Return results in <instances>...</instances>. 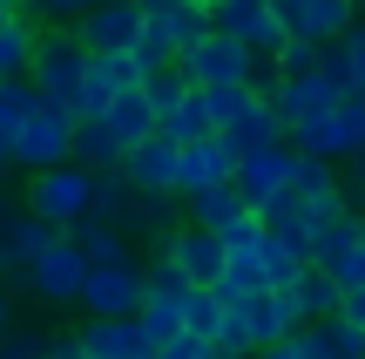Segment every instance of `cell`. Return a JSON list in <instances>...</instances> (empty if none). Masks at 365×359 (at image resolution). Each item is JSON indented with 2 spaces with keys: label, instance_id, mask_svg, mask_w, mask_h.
<instances>
[{
  "label": "cell",
  "instance_id": "obj_3",
  "mask_svg": "<svg viewBox=\"0 0 365 359\" xmlns=\"http://www.w3.org/2000/svg\"><path fill=\"white\" fill-rule=\"evenodd\" d=\"M27 211H34L41 224H54V231L68 238V231H75L81 217L95 211V176L81 170V163H61V170L27 176Z\"/></svg>",
  "mask_w": 365,
  "mask_h": 359
},
{
  "label": "cell",
  "instance_id": "obj_36",
  "mask_svg": "<svg viewBox=\"0 0 365 359\" xmlns=\"http://www.w3.org/2000/svg\"><path fill=\"white\" fill-rule=\"evenodd\" d=\"M143 333H149V346H170V339H182V305H163V298H149L143 305Z\"/></svg>",
  "mask_w": 365,
  "mask_h": 359
},
{
  "label": "cell",
  "instance_id": "obj_51",
  "mask_svg": "<svg viewBox=\"0 0 365 359\" xmlns=\"http://www.w3.org/2000/svg\"><path fill=\"white\" fill-rule=\"evenodd\" d=\"M0 265H7V244H0Z\"/></svg>",
  "mask_w": 365,
  "mask_h": 359
},
{
  "label": "cell",
  "instance_id": "obj_12",
  "mask_svg": "<svg viewBox=\"0 0 365 359\" xmlns=\"http://www.w3.org/2000/svg\"><path fill=\"white\" fill-rule=\"evenodd\" d=\"M271 102H277V122H284V136H298L304 122L331 116V108H339L345 95H339V89H331V81H325V75L312 68V75H284V81H277V95H271Z\"/></svg>",
  "mask_w": 365,
  "mask_h": 359
},
{
  "label": "cell",
  "instance_id": "obj_34",
  "mask_svg": "<svg viewBox=\"0 0 365 359\" xmlns=\"http://www.w3.org/2000/svg\"><path fill=\"white\" fill-rule=\"evenodd\" d=\"M190 95V81H182V68H156V75H143V102L156 108V122L170 116V108Z\"/></svg>",
  "mask_w": 365,
  "mask_h": 359
},
{
  "label": "cell",
  "instance_id": "obj_48",
  "mask_svg": "<svg viewBox=\"0 0 365 359\" xmlns=\"http://www.w3.org/2000/svg\"><path fill=\"white\" fill-rule=\"evenodd\" d=\"M149 7H170V0H143V14H149Z\"/></svg>",
  "mask_w": 365,
  "mask_h": 359
},
{
  "label": "cell",
  "instance_id": "obj_50",
  "mask_svg": "<svg viewBox=\"0 0 365 359\" xmlns=\"http://www.w3.org/2000/svg\"><path fill=\"white\" fill-rule=\"evenodd\" d=\"M14 7H27V14H34V0H14Z\"/></svg>",
  "mask_w": 365,
  "mask_h": 359
},
{
  "label": "cell",
  "instance_id": "obj_8",
  "mask_svg": "<svg viewBox=\"0 0 365 359\" xmlns=\"http://www.w3.org/2000/svg\"><path fill=\"white\" fill-rule=\"evenodd\" d=\"M182 211H190V224H196V231H217L230 251H237V244H257V238H264L257 211L244 203V190H237V183L203 190V197H182Z\"/></svg>",
  "mask_w": 365,
  "mask_h": 359
},
{
  "label": "cell",
  "instance_id": "obj_13",
  "mask_svg": "<svg viewBox=\"0 0 365 359\" xmlns=\"http://www.w3.org/2000/svg\"><path fill=\"white\" fill-rule=\"evenodd\" d=\"M143 75H149V68L135 61V54H95V61H88V89H81V122H102L115 95L143 89Z\"/></svg>",
  "mask_w": 365,
  "mask_h": 359
},
{
  "label": "cell",
  "instance_id": "obj_53",
  "mask_svg": "<svg viewBox=\"0 0 365 359\" xmlns=\"http://www.w3.org/2000/svg\"><path fill=\"white\" fill-rule=\"evenodd\" d=\"M210 359H230V353H210Z\"/></svg>",
  "mask_w": 365,
  "mask_h": 359
},
{
  "label": "cell",
  "instance_id": "obj_30",
  "mask_svg": "<svg viewBox=\"0 0 365 359\" xmlns=\"http://www.w3.org/2000/svg\"><path fill=\"white\" fill-rule=\"evenodd\" d=\"M257 244H264V238H257ZM257 244H237V251H230V271H223V285H217V292L230 298V305H250V298H264V292H271Z\"/></svg>",
  "mask_w": 365,
  "mask_h": 359
},
{
  "label": "cell",
  "instance_id": "obj_55",
  "mask_svg": "<svg viewBox=\"0 0 365 359\" xmlns=\"http://www.w3.org/2000/svg\"><path fill=\"white\" fill-rule=\"evenodd\" d=\"M7 7H14V0H7Z\"/></svg>",
  "mask_w": 365,
  "mask_h": 359
},
{
  "label": "cell",
  "instance_id": "obj_33",
  "mask_svg": "<svg viewBox=\"0 0 365 359\" xmlns=\"http://www.w3.org/2000/svg\"><path fill=\"white\" fill-rule=\"evenodd\" d=\"M223 325H230V305H223V292H190V305H182V333L203 339V346H217Z\"/></svg>",
  "mask_w": 365,
  "mask_h": 359
},
{
  "label": "cell",
  "instance_id": "obj_10",
  "mask_svg": "<svg viewBox=\"0 0 365 359\" xmlns=\"http://www.w3.org/2000/svg\"><path fill=\"white\" fill-rule=\"evenodd\" d=\"M291 149H298V156H318V163H352V156H365V122H359V102H339L331 116L304 122V129L291 136Z\"/></svg>",
  "mask_w": 365,
  "mask_h": 359
},
{
  "label": "cell",
  "instance_id": "obj_2",
  "mask_svg": "<svg viewBox=\"0 0 365 359\" xmlns=\"http://www.w3.org/2000/svg\"><path fill=\"white\" fill-rule=\"evenodd\" d=\"M210 122H217V136L237 149V156H257V149H284V122H277V102L257 89H217L210 95Z\"/></svg>",
  "mask_w": 365,
  "mask_h": 359
},
{
  "label": "cell",
  "instance_id": "obj_54",
  "mask_svg": "<svg viewBox=\"0 0 365 359\" xmlns=\"http://www.w3.org/2000/svg\"><path fill=\"white\" fill-rule=\"evenodd\" d=\"M217 7H230V0H217Z\"/></svg>",
  "mask_w": 365,
  "mask_h": 359
},
{
  "label": "cell",
  "instance_id": "obj_1",
  "mask_svg": "<svg viewBox=\"0 0 365 359\" xmlns=\"http://www.w3.org/2000/svg\"><path fill=\"white\" fill-rule=\"evenodd\" d=\"M88 61H95V54L81 48L75 27H41V41H34V68H27V81H34L41 108H61V116H75V122H81Z\"/></svg>",
  "mask_w": 365,
  "mask_h": 359
},
{
  "label": "cell",
  "instance_id": "obj_43",
  "mask_svg": "<svg viewBox=\"0 0 365 359\" xmlns=\"http://www.w3.org/2000/svg\"><path fill=\"white\" fill-rule=\"evenodd\" d=\"M339 319H345V325H359V333H365V285H359V292H345Z\"/></svg>",
  "mask_w": 365,
  "mask_h": 359
},
{
  "label": "cell",
  "instance_id": "obj_22",
  "mask_svg": "<svg viewBox=\"0 0 365 359\" xmlns=\"http://www.w3.org/2000/svg\"><path fill=\"white\" fill-rule=\"evenodd\" d=\"M34 41H41V21L27 7L0 21V81H27V68H34Z\"/></svg>",
  "mask_w": 365,
  "mask_h": 359
},
{
  "label": "cell",
  "instance_id": "obj_15",
  "mask_svg": "<svg viewBox=\"0 0 365 359\" xmlns=\"http://www.w3.org/2000/svg\"><path fill=\"white\" fill-rule=\"evenodd\" d=\"M122 176H129V190H143V197H176V176H182V149L170 143V136H149L143 149H129Z\"/></svg>",
  "mask_w": 365,
  "mask_h": 359
},
{
  "label": "cell",
  "instance_id": "obj_11",
  "mask_svg": "<svg viewBox=\"0 0 365 359\" xmlns=\"http://www.w3.org/2000/svg\"><path fill=\"white\" fill-rule=\"evenodd\" d=\"M170 258H176V271L196 285V292H217L223 271H230V244H223L217 231H196V224L170 231Z\"/></svg>",
  "mask_w": 365,
  "mask_h": 359
},
{
  "label": "cell",
  "instance_id": "obj_32",
  "mask_svg": "<svg viewBox=\"0 0 365 359\" xmlns=\"http://www.w3.org/2000/svg\"><path fill=\"white\" fill-rule=\"evenodd\" d=\"M291 292H298V312H304V325H318V319H339V305H345V292H339V278H331V271H304L298 285H291Z\"/></svg>",
  "mask_w": 365,
  "mask_h": 359
},
{
  "label": "cell",
  "instance_id": "obj_49",
  "mask_svg": "<svg viewBox=\"0 0 365 359\" xmlns=\"http://www.w3.org/2000/svg\"><path fill=\"white\" fill-rule=\"evenodd\" d=\"M352 14H359V21H365V0H352Z\"/></svg>",
  "mask_w": 365,
  "mask_h": 359
},
{
  "label": "cell",
  "instance_id": "obj_52",
  "mask_svg": "<svg viewBox=\"0 0 365 359\" xmlns=\"http://www.w3.org/2000/svg\"><path fill=\"white\" fill-rule=\"evenodd\" d=\"M271 7H291V0H271Z\"/></svg>",
  "mask_w": 365,
  "mask_h": 359
},
{
  "label": "cell",
  "instance_id": "obj_18",
  "mask_svg": "<svg viewBox=\"0 0 365 359\" xmlns=\"http://www.w3.org/2000/svg\"><path fill=\"white\" fill-rule=\"evenodd\" d=\"M230 176H237V149L223 143V136H210V143H190V149H182L176 197H203V190H223Z\"/></svg>",
  "mask_w": 365,
  "mask_h": 359
},
{
  "label": "cell",
  "instance_id": "obj_6",
  "mask_svg": "<svg viewBox=\"0 0 365 359\" xmlns=\"http://www.w3.org/2000/svg\"><path fill=\"white\" fill-rule=\"evenodd\" d=\"M61 163H75V116H61V108H34L27 129L14 136V170L41 176V170H61Z\"/></svg>",
  "mask_w": 365,
  "mask_h": 359
},
{
  "label": "cell",
  "instance_id": "obj_9",
  "mask_svg": "<svg viewBox=\"0 0 365 359\" xmlns=\"http://www.w3.org/2000/svg\"><path fill=\"white\" fill-rule=\"evenodd\" d=\"M210 21H217V34L244 41V48H250V54H264V61H277V54H284V41H291L284 14H277L271 0H230V7H217Z\"/></svg>",
  "mask_w": 365,
  "mask_h": 359
},
{
  "label": "cell",
  "instance_id": "obj_46",
  "mask_svg": "<svg viewBox=\"0 0 365 359\" xmlns=\"http://www.w3.org/2000/svg\"><path fill=\"white\" fill-rule=\"evenodd\" d=\"M182 7H203V14H217V0H182Z\"/></svg>",
  "mask_w": 365,
  "mask_h": 359
},
{
  "label": "cell",
  "instance_id": "obj_35",
  "mask_svg": "<svg viewBox=\"0 0 365 359\" xmlns=\"http://www.w3.org/2000/svg\"><path fill=\"white\" fill-rule=\"evenodd\" d=\"M48 353H54V333H41V325L14 319L7 333H0V359H48Z\"/></svg>",
  "mask_w": 365,
  "mask_h": 359
},
{
  "label": "cell",
  "instance_id": "obj_7",
  "mask_svg": "<svg viewBox=\"0 0 365 359\" xmlns=\"http://www.w3.org/2000/svg\"><path fill=\"white\" fill-rule=\"evenodd\" d=\"M81 285H88V258L75 251L68 238H54V251H41L34 265L21 271V292H34L41 305H81Z\"/></svg>",
  "mask_w": 365,
  "mask_h": 359
},
{
  "label": "cell",
  "instance_id": "obj_42",
  "mask_svg": "<svg viewBox=\"0 0 365 359\" xmlns=\"http://www.w3.org/2000/svg\"><path fill=\"white\" fill-rule=\"evenodd\" d=\"M210 353H217V346H203V339H190V333H182V339H170L156 359H210Z\"/></svg>",
  "mask_w": 365,
  "mask_h": 359
},
{
  "label": "cell",
  "instance_id": "obj_39",
  "mask_svg": "<svg viewBox=\"0 0 365 359\" xmlns=\"http://www.w3.org/2000/svg\"><path fill=\"white\" fill-rule=\"evenodd\" d=\"M88 14V0H34V21L41 27H75Z\"/></svg>",
  "mask_w": 365,
  "mask_h": 359
},
{
  "label": "cell",
  "instance_id": "obj_24",
  "mask_svg": "<svg viewBox=\"0 0 365 359\" xmlns=\"http://www.w3.org/2000/svg\"><path fill=\"white\" fill-rule=\"evenodd\" d=\"M75 163H81L88 176H115L122 163H129V149L115 143L108 122H75Z\"/></svg>",
  "mask_w": 365,
  "mask_h": 359
},
{
  "label": "cell",
  "instance_id": "obj_29",
  "mask_svg": "<svg viewBox=\"0 0 365 359\" xmlns=\"http://www.w3.org/2000/svg\"><path fill=\"white\" fill-rule=\"evenodd\" d=\"M156 136H170L176 149L210 143V136H217V122H210V95H203V89H190V95H182V102L170 108V116H163V129H156Z\"/></svg>",
  "mask_w": 365,
  "mask_h": 359
},
{
  "label": "cell",
  "instance_id": "obj_37",
  "mask_svg": "<svg viewBox=\"0 0 365 359\" xmlns=\"http://www.w3.org/2000/svg\"><path fill=\"white\" fill-rule=\"evenodd\" d=\"M331 183H339V170H331V163H318V156H298V170H291V190H298L304 203H312V197H325Z\"/></svg>",
  "mask_w": 365,
  "mask_h": 359
},
{
  "label": "cell",
  "instance_id": "obj_40",
  "mask_svg": "<svg viewBox=\"0 0 365 359\" xmlns=\"http://www.w3.org/2000/svg\"><path fill=\"white\" fill-rule=\"evenodd\" d=\"M331 278H339V292H359V285H365V238L339 258V265H331Z\"/></svg>",
  "mask_w": 365,
  "mask_h": 359
},
{
  "label": "cell",
  "instance_id": "obj_38",
  "mask_svg": "<svg viewBox=\"0 0 365 359\" xmlns=\"http://www.w3.org/2000/svg\"><path fill=\"white\" fill-rule=\"evenodd\" d=\"M318 61H325V48H312V41H284V54H277V75H312Z\"/></svg>",
  "mask_w": 365,
  "mask_h": 359
},
{
  "label": "cell",
  "instance_id": "obj_27",
  "mask_svg": "<svg viewBox=\"0 0 365 359\" xmlns=\"http://www.w3.org/2000/svg\"><path fill=\"white\" fill-rule=\"evenodd\" d=\"M102 122H108V129H115V143H122V149H143L149 136L163 129V122H156V108L143 102V89H129V95H115V102H108V116H102Z\"/></svg>",
  "mask_w": 365,
  "mask_h": 359
},
{
  "label": "cell",
  "instance_id": "obj_23",
  "mask_svg": "<svg viewBox=\"0 0 365 359\" xmlns=\"http://www.w3.org/2000/svg\"><path fill=\"white\" fill-rule=\"evenodd\" d=\"M359 238H365V211H339V217H318V224H312V265H318V271H331V265H339V258L352 251Z\"/></svg>",
  "mask_w": 365,
  "mask_h": 359
},
{
  "label": "cell",
  "instance_id": "obj_44",
  "mask_svg": "<svg viewBox=\"0 0 365 359\" xmlns=\"http://www.w3.org/2000/svg\"><path fill=\"white\" fill-rule=\"evenodd\" d=\"M48 359H95V353H88V346H81V339H75V333H68V339H61V333H54V353H48Z\"/></svg>",
  "mask_w": 365,
  "mask_h": 359
},
{
  "label": "cell",
  "instance_id": "obj_4",
  "mask_svg": "<svg viewBox=\"0 0 365 359\" xmlns=\"http://www.w3.org/2000/svg\"><path fill=\"white\" fill-rule=\"evenodd\" d=\"M143 305H149V265L143 258L88 265V285H81V312L88 319H143Z\"/></svg>",
  "mask_w": 365,
  "mask_h": 359
},
{
  "label": "cell",
  "instance_id": "obj_31",
  "mask_svg": "<svg viewBox=\"0 0 365 359\" xmlns=\"http://www.w3.org/2000/svg\"><path fill=\"white\" fill-rule=\"evenodd\" d=\"M257 258H264V278H271V292H291V285L312 271V251H304V244H291V238H271V231H264Z\"/></svg>",
  "mask_w": 365,
  "mask_h": 359
},
{
  "label": "cell",
  "instance_id": "obj_45",
  "mask_svg": "<svg viewBox=\"0 0 365 359\" xmlns=\"http://www.w3.org/2000/svg\"><path fill=\"white\" fill-rule=\"evenodd\" d=\"M14 325V298H7V285H0V333Z\"/></svg>",
  "mask_w": 365,
  "mask_h": 359
},
{
  "label": "cell",
  "instance_id": "obj_14",
  "mask_svg": "<svg viewBox=\"0 0 365 359\" xmlns=\"http://www.w3.org/2000/svg\"><path fill=\"white\" fill-rule=\"evenodd\" d=\"M81 48L88 54H135V41H143V7H88L75 21Z\"/></svg>",
  "mask_w": 365,
  "mask_h": 359
},
{
  "label": "cell",
  "instance_id": "obj_25",
  "mask_svg": "<svg viewBox=\"0 0 365 359\" xmlns=\"http://www.w3.org/2000/svg\"><path fill=\"white\" fill-rule=\"evenodd\" d=\"M41 108L34 81H0V176L14 170V136L27 129V116Z\"/></svg>",
  "mask_w": 365,
  "mask_h": 359
},
{
  "label": "cell",
  "instance_id": "obj_41",
  "mask_svg": "<svg viewBox=\"0 0 365 359\" xmlns=\"http://www.w3.org/2000/svg\"><path fill=\"white\" fill-rule=\"evenodd\" d=\"M339 190H345V203H352V211H365V156H352V170L339 176Z\"/></svg>",
  "mask_w": 365,
  "mask_h": 359
},
{
  "label": "cell",
  "instance_id": "obj_21",
  "mask_svg": "<svg viewBox=\"0 0 365 359\" xmlns=\"http://www.w3.org/2000/svg\"><path fill=\"white\" fill-rule=\"evenodd\" d=\"M318 75L331 81V89L352 102V95H365V21H352L339 41L325 48V61H318Z\"/></svg>",
  "mask_w": 365,
  "mask_h": 359
},
{
  "label": "cell",
  "instance_id": "obj_17",
  "mask_svg": "<svg viewBox=\"0 0 365 359\" xmlns=\"http://www.w3.org/2000/svg\"><path fill=\"white\" fill-rule=\"evenodd\" d=\"M277 14H284L291 41H312V48H331V41L359 21L352 0H291V7H277Z\"/></svg>",
  "mask_w": 365,
  "mask_h": 359
},
{
  "label": "cell",
  "instance_id": "obj_5",
  "mask_svg": "<svg viewBox=\"0 0 365 359\" xmlns=\"http://www.w3.org/2000/svg\"><path fill=\"white\" fill-rule=\"evenodd\" d=\"M182 81L190 89H203V95H217V89H250V68H257V54L244 48V41H230V34H217L210 27L203 41H196L190 54H182Z\"/></svg>",
  "mask_w": 365,
  "mask_h": 359
},
{
  "label": "cell",
  "instance_id": "obj_19",
  "mask_svg": "<svg viewBox=\"0 0 365 359\" xmlns=\"http://www.w3.org/2000/svg\"><path fill=\"white\" fill-rule=\"evenodd\" d=\"M75 339H81L95 359H156L143 319H88V325H75Z\"/></svg>",
  "mask_w": 365,
  "mask_h": 359
},
{
  "label": "cell",
  "instance_id": "obj_20",
  "mask_svg": "<svg viewBox=\"0 0 365 359\" xmlns=\"http://www.w3.org/2000/svg\"><path fill=\"white\" fill-rule=\"evenodd\" d=\"M54 238H61V231L41 224L27 203H21V211H0V244H7V265H0V271H27L41 251H54Z\"/></svg>",
  "mask_w": 365,
  "mask_h": 359
},
{
  "label": "cell",
  "instance_id": "obj_28",
  "mask_svg": "<svg viewBox=\"0 0 365 359\" xmlns=\"http://www.w3.org/2000/svg\"><path fill=\"white\" fill-rule=\"evenodd\" d=\"M298 346H304V359H365V333L345 319H318L298 333Z\"/></svg>",
  "mask_w": 365,
  "mask_h": 359
},
{
  "label": "cell",
  "instance_id": "obj_16",
  "mask_svg": "<svg viewBox=\"0 0 365 359\" xmlns=\"http://www.w3.org/2000/svg\"><path fill=\"white\" fill-rule=\"evenodd\" d=\"M291 170H298V149H257V156H237V176L230 183L244 190V203L257 211V203H271L277 190H291Z\"/></svg>",
  "mask_w": 365,
  "mask_h": 359
},
{
  "label": "cell",
  "instance_id": "obj_26",
  "mask_svg": "<svg viewBox=\"0 0 365 359\" xmlns=\"http://www.w3.org/2000/svg\"><path fill=\"white\" fill-rule=\"evenodd\" d=\"M68 244H75L88 265H122V258H135L129 251V231H115L108 217H81V224L68 231Z\"/></svg>",
  "mask_w": 365,
  "mask_h": 359
},
{
  "label": "cell",
  "instance_id": "obj_47",
  "mask_svg": "<svg viewBox=\"0 0 365 359\" xmlns=\"http://www.w3.org/2000/svg\"><path fill=\"white\" fill-rule=\"evenodd\" d=\"M7 14H21V7H7V0H0V21H7Z\"/></svg>",
  "mask_w": 365,
  "mask_h": 359
}]
</instances>
